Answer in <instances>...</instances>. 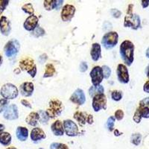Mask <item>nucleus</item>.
I'll return each mask as SVG.
<instances>
[{
  "label": "nucleus",
  "instance_id": "f3484780",
  "mask_svg": "<svg viewBox=\"0 0 149 149\" xmlns=\"http://www.w3.org/2000/svg\"><path fill=\"white\" fill-rule=\"evenodd\" d=\"M34 90V84L31 82H24L22 84L20 85L19 90L23 96L29 97L33 94Z\"/></svg>",
  "mask_w": 149,
  "mask_h": 149
},
{
  "label": "nucleus",
  "instance_id": "bb28decb",
  "mask_svg": "<svg viewBox=\"0 0 149 149\" xmlns=\"http://www.w3.org/2000/svg\"><path fill=\"white\" fill-rule=\"evenodd\" d=\"M44 8L47 10H52L57 8V0H45Z\"/></svg>",
  "mask_w": 149,
  "mask_h": 149
},
{
  "label": "nucleus",
  "instance_id": "6ab92c4d",
  "mask_svg": "<svg viewBox=\"0 0 149 149\" xmlns=\"http://www.w3.org/2000/svg\"><path fill=\"white\" fill-rule=\"evenodd\" d=\"M51 130L53 134L55 136H62L64 134V129H63V122L61 121L57 120L52 125Z\"/></svg>",
  "mask_w": 149,
  "mask_h": 149
},
{
  "label": "nucleus",
  "instance_id": "423d86ee",
  "mask_svg": "<svg viewBox=\"0 0 149 149\" xmlns=\"http://www.w3.org/2000/svg\"><path fill=\"white\" fill-rule=\"evenodd\" d=\"M19 47H20V45L17 40H10L4 47L5 55L7 56L8 58H13L19 52Z\"/></svg>",
  "mask_w": 149,
  "mask_h": 149
},
{
  "label": "nucleus",
  "instance_id": "473e14b6",
  "mask_svg": "<svg viewBox=\"0 0 149 149\" xmlns=\"http://www.w3.org/2000/svg\"><path fill=\"white\" fill-rule=\"evenodd\" d=\"M111 97L113 98V100L116 101V102H119L122 98V92L118 91V90H114V91L112 92Z\"/></svg>",
  "mask_w": 149,
  "mask_h": 149
},
{
  "label": "nucleus",
  "instance_id": "2eb2a0df",
  "mask_svg": "<svg viewBox=\"0 0 149 149\" xmlns=\"http://www.w3.org/2000/svg\"><path fill=\"white\" fill-rule=\"evenodd\" d=\"M38 21H39V19L35 15H31L30 17L26 19L25 22H24V29L26 31H34L37 27Z\"/></svg>",
  "mask_w": 149,
  "mask_h": 149
},
{
  "label": "nucleus",
  "instance_id": "5fc2aeb1",
  "mask_svg": "<svg viewBox=\"0 0 149 149\" xmlns=\"http://www.w3.org/2000/svg\"><path fill=\"white\" fill-rule=\"evenodd\" d=\"M7 149H17V148H14V147H9V148H8Z\"/></svg>",
  "mask_w": 149,
  "mask_h": 149
},
{
  "label": "nucleus",
  "instance_id": "4be33fe9",
  "mask_svg": "<svg viewBox=\"0 0 149 149\" xmlns=\"http://www.w3.org/2000/svg\"><path fill=\"white\" fill-rule=\"evenodd\" d=\"M16 135L19 141H26L29 136V130L26 127H18L16 130Z\"/></svg>",
  "mask_w": 149,
  "mask_h": 149
},
{
  "label": "nucleus",
  "instance_id": "9b49d317",
  "mask_svg": "<svg viewBox=\"0 0 149 149\" xmlns=\"http://www.w3.org/2000/svg\"><path fill=\"white\" fill-rule=\"evenodd\" d=\"M117 77L119 81L122 84H127L130 81V77H129V73L127 68L125 65L120 64L118 65L117 66Z\"/></svg>",
  "mask_w": 149,
  "mask_h": 149
},
{
  "label": "nucleus",
  "instance_id": "412c9836",
  "mask_svg": "<svg viewBox=\"0 0 149 149\" xmlns=\"http://www.w3.org/2000/svg\"><path fill=\"white\" fill-rule=\"evenodd\" d=\"M89 114L84 112H80L77 111L76 113H74V119L81 125L84 126L86 123H87V120H88Z\"/></svg>",
  "mask_w": 149,
  "mask_h": 149
},
{
  "label": "nucleus",
  "instance_id": "4c0bfd02",
  "mask_svg": "<svg viewBox=\"0 0 149 149\" xmlns=\"http://www.w3.org/2000/svg\"><path fill=\"white\" fill-rule=\"evenodd\" d=\"M8 104V102L6 99H4V98L0 99V113L6 109Z\"/></svg>",
  "mask_w": 149,
  "mask_h": 149
},
{
  "label": "nucleus",
  "instance_id": "c756f323",
  "mask_svg": "<svg viewBox=\"0 0 149 149\" xmlns=\"http://www.w3.org/2000/svg\"><path fill=\"white\" fill-rule=\"evenodd\" d=\"M137 109L139 110V113H140L142 118H146V119L149 118V108L148 107H140V106H139Z\"/></svg>",
  "mask_w": 149,
  "mask_h": 149
},
{
  "label": "nucleus",
  "instance_id": "6e6552de",
  "mask_svg": "<svg viewBox=\"0 0 149 149\" xmlns=\"http://www.w3.org/2000/svg\"><path fill=\"white\" fill-rule=\"evenodd\" d=\"M90 74L93 86H99L104 78L103 71H102V67L98 66L93 67V70L90 72Z\"/></svg>",
  "mask_w": 149,
  "mask_h": 149
},
{
  "label": "nucleus",
  "instance_id": "3c124183",
  "mask_svg": "<svg viewBox=\"0 0 149 149\" xmlns=\"http://www.w3.org/2000/svg\"><path fill=\"white\" fill-rule=\"evenodd\" d=\"M146 74H147V77L149 78V64L148 66H147V68H146Z\"/></svg>",
  "mask_w": 149,
  "mask_h": 149
},
{
  "label": "nucleus",
  "instance_id": "7ed1b4c3",
  "mask_svg": "<svg viewBox=\"0 0 149 149\" xmlns=\"http://www.w3.org/2000/svg\"><path fill=\"white\" fill-rule=\"evenodd\" d=\"M0 94L3 97L4 99L10 100V99H14L18 96L19 91L15 85L8 83L2 86L0 90Z\"/></svg>",
  "mask_w": 149,
  "mask_h": 149
},
{
  "label": "nucleus",
  "instance_id": "f257e3e1",
  "mask_svg": "<svg viewBox=\"0 0 149 149\" xmlns=\"http://www.w3.org/2000/svg\"><path fill=\"white\" fill-rule=\"evenodd\" d=\"M120 54L122 59L127 66H130L134 62V45L131 41L125 40L120 46Z\"/></svg>",
  "mask_w": 149,
  "mask_h": 149
},
{
  "label": "nucleus",
  "instance_id": "20e7f679",
  "mask_svg": "<svg viewBox=\"0 0 149 149\" xmlns=\"http://www.w3.org/2000/svg\"><path fill=\"white\" fill-rule=\"evenodd\" d=\"M19 67L23 71H26L31 76L34 78L37 74V66L32 58L26 57L19 61Z\"/></svg>",
  "mask_w": 149,
  "mask_h": 149
},
{
  "label": "nucleus",
  "instance_id": "1a4fd4ad",
  "mask_svg": "<svg viewBox=\"0 0 149 149\" xmlns=\"http://www.w3.org/2000/svg\"><path fill=\"white\" fill-rule=\"evenodd\" d=\"M140 18L137 14H130L125 18L124 26L125 27H130L133 29H138L140 27Z\"/></svg>",
  "mask_w": 149,
  "mask_h": 149
},
{
  "label": "nucleus",
  "instance_id": "864d4df0",
  "mask_svg": "<svg viewBox=\"0 0 149 149\" xmlns=\"http://www.w3.org/2000/svg\"><path fill=\"white\" fill-rule=\"evenodd\" d=\"M2 56H1V54H0V64H1V63H2Z\"/></svg>",
  "mask_w": 149,
  "mask_h": 149
},
{
  "label": "nucleus",
  "instance_id": "6e6d98bb",
  "mask_svg": "<svg viewBox=\"0 0 149 149\" xmlns=\"http://www.w3.org/2000/svg\"><path fill=\"white\" fill-rule=\"evenodd\" d=\"M40 149H43V148H40Z\"/></svg>",
  "mask_w": 149,
  "mask_h": 149
},
{
  "label": "nucleus",
  "instance_id": "49530a36",
  "mask_svg": "<svg viewBox=\"0 0 149 149\" xmlns=\"http://www.w3.org/2000/svg\"><path fill=\"white\" fill-rule=\"evenodd\" d=\"M142 6L143 8H146L149 5V0H144V1H142Z\"/></svg>",
  "mask_w": 149,
  "mask_h": 149
},
{
  "label": "nucleus",
  "instance_id": "c9c22d12",
  "mask_svg": "<svg viewBox=\"0 0 149 149\" xmlns=\"http://www.w3.org/2000/svg\"><path fill=\"white\" fill-rule=\"evenodd\" d=\"M102 71H103V74H104V78L107 79L109 78V77L110 76V74H111V70L110 68L107 66H103L102 67Z\"/></svg>",
  "mask_w": 149,
  "mask_h": 149
},
{
  "label": "nucleus",
  "instance_id": "ddd939ff",
  "mask_svg": "<svg viewBox=\"0 0 149 149\" xmlns=\"http://www.w3.org/2000/svg\"><path fill=\"white\" fill-rule=\"evenodd\" d=\"M4 118L7 120H15L18 119V107L16 104H10L6 107L4 112Z\"/></svg>",
  "mask_w": 149,
  "mask_h": 149
},
{
  "label": "nucleus",
  "instance_id": "7c9ffc66",
  "mask_svg": "<svg viewBox=\"0 0 149 149\" xmlns=\"http://www.w3.org/2000/svg\"><path fill=\"white\" fill-rule=\"evenodd\" d=\"M46 34V31L42 28L40 27V26H37L35 29L33 31V35L36 37H40L43 36L44 34Z\"/></svg>",
  "mask_w": 149,
  "mask_h": 149
},
{
  "label": "nucleus",
  "instance_id": "5701e85b",
  "mask_svg": "<svg viewBox=\"0 0 149 149\" xmlns=\"http://www.w3.org/2000/svg\"><path fill=\"white\" fill-rule=\"evenodd\" d=\"M40 120V116L37 112H31L26 119V122L31 126H36Z\"/></svg>",
  "mask_w": 149,
  "mask_h": 149
},
{
  "label": "nucleus",
  "instance_id": "f704fd0d",
  "mask_svg": "<svg viewBox=\"0 0 149 149\" xmlns=\"http://www.w3.org/2000/svg\"><path fill=\"white\" fill-rule=\"evenodd\" d=\"M114 122H115V118L113 116H110L108 118L107 121V124H106V126H107V129H108L110 131H112L113 130V126H114Z\"/></svg>",
  "mask_w": 149,
  "mask_h": 149
},
{
  "label": "nucleus",
  "instance_id": "79ce46f5",
  "mask_svg": "<svg viewBox=\"0 0 149 149\" xmlns=\"http://www.w3.org/2000/svg\"><path fill=\"white\" fill-rule=\"evenodd\" d=\"M88 69V65L86 62H82L81 64H80V71L81 72H84L87 70Z\"/></svg>",
  "mask_w": 149,
  "mask_h": 149
},
{
  "label": "nucleus",
  "instance_id": "58836bf2",
  "mask_svg": "<svg viewBox=\"0 0 149 149\" xmlns=\"http://www.w3.org/2000/svg\"><path fill=\"white\" fill-rule=\"evenodd\" d=\"M142 119V116H141L140 113H139V111L138 109H136V110L135 113L134 115V121L136 122V123H139Z\"/></svg>",
  "mask_w": 149,
  "mask_h": 149
},
{
  "label": "nucleus",
  "instance_id": "ea45409f",
  "mask_svg": "<svg viewBox=\"0 0 149 149\" xmlns=\"http://www.w3.org/2000/svg\"><path fill=\"white\" fill-rule=\"evenodd\" d=\"M115 118L117 120H122L124 118V112L122 110H118L115 112Z\"/></svg>",
  "mask_w": 149,
  "mask_h": 149
},
{
  "label": "nucleus",
  "instance_id": "e433bc0d",
  "mask_svg": "<svg viewBox=\"0 0 149 149\" xmlns=\"http://www.w3.org/2000/svg\"><path fill=\"white\" fill-rule=\"evenodd\" d=\"M8 0H0V14L5 10V8L8 5Z\"/></svg>",
  "mask_w": 149,
  "mask_h": 149
},
{
  "label": "nucleus",
  "instance_id": "603ef678",
  "mask_svg": "<svg viewBox=\"0 0 149 149\" xmlns=\"http://www.w3.org/2000/svg\"><path fill=\"white\" fill-rule=\"evenodd\" d=\"M146 57H147V58H149V48H148L147 50H146Z\"/></svg>",
  "mask_w": 149,
  "mask_h": 149
},
{
  "label": "nucleus",
  "instance_id": "9d476101",
  "mask_svg": "<svg viewBox=\"0 0 149 149\" xmlns=\"http://www.w3.org/2000/svg\"><path fill=\"white\" fill-rule=\"evenodd\" d=\"M63 129H64V132L66 133V135L69 136H78L79 130L77 125L74 123L73 121L70 119H66L63 122Z\"/></svg>",
  "mask_w": 149,
  "mask_h": 149
},
{
  "label": "nucleus",
  "instance_id": "0eeeda50",
  "mask_svg": "<svg viewBox=\"0 0 149 149\" xmlns=\"http://www.w3.org/2000/svg\"><path fill=\"white\" fill-rule=\"evenodd\" d=\"M93 108L95 112L100 111L102 109H107V98L104 94L96 95L93 98Z\"/></svg>",
  "mask_w": 149,
  "mask_h": 149
},
{
  "label": "nucleus",
  "instance_id": "39448f33",
  "mask_svg": "<svg viewBox=\"0 0 149 149\" xmlns=\"http://www.w3.org/2000/svg\"><path fill=\"white\" fill-rule=\"evenodd\" d=\"M119 35L116 31H110L103 36L102 43L106 49H111L115 47L118 43Z\"/></svg>",
  "mask_w": 149,
  "mask_h": 149
},
{
  "label": "nucleus",
  "instance_id": "f8f14e48",
  "mask_svg": "<svg viewBox=\"0 0 149 149\" xmlns=\"http://www.w3.org/2000/svg\"><path fill=\"white\" fill-rule=\"evenodd\" d=\"M76 10L75 8L72 5H66L63 6L62 11H61V19L64 22L70 21L73 18Z\"/></svg>",
  "mask_w": 149,
  "mask_h": 149
},
{
  "label": "nucleus",
  "instance_id": "a878e982",
  "mask_svg": "<svg viewBox=\"0 0 149 149\" xmlns=\"http://www.w3.org/2000/svg\"><path fill=\"white\" fill-rule=\"evenodd\" d=\"M56 72L55 68L51 63H48L46 66V70H45L44 75L43 78H49V77L53 76Z\"/></svg>",
  "mask_w": 149,
  "mask_h": 149
},
{
  "label": "nucleus",
  "instance_id": "aec40b11",
  "mask_svg": "<svg viewBox=\"0 0 149 149\" xmlns=\"http://www.w3.org/2000/svg\"><path fill=\"white\" fill-rule=\"evenodd\" d=\"M90 54H91L93 61H97L100 59L101 56H102V49H101L100 45L97 42L93 43V46H92Z\"/></svg>",
  "mask_w": 149,
  "mask_h": 149
},
{
  "label": "nucleus",
  "instance_id": "b1692460",
  "mask_svg": "<svg viewBox=\"0 0 149 149\" xmlns=\"http://www.w3.org/2000/svg\"><path fill=\"white\" fill-rule=\"evenodd\" d=\"M11 142V135L8 132L0 133V143L4 146H8Z\"/></svg>",
  "mask_w": 149,
  "mask_h": 149
},
{
  "label": "nucleus",
  "instance_id": "c85d7f7f",
  "mask_svg": "<svg viewBox=\"0 0 149 149\" xmlns=\"http://www.w3.org/2000/svg\"><path fill=\"white\" fill-rule=\"evenodd\" d=\"M141 139H142V136H141V134H134L131 136L130 142H132L134 145H135V146H139L140 144Z\"/></svg>",
  "mask_w": 149,
  "mask_h": 149
},
{
  "label": "nucleus",
  "instance_id": "a18cd8bd",
  "mask_svg": "<svg viewBox=\"0 0 149 149\" xmlns=\"http://www.w3.org/2000/svg\"><path fill=\"white\" fill-rule=\"evenodd\" d=\"M143 90H144L146 93H149V81H148L145 83L144 86H143Z\"/></svg>",
  "mask_w": 149,
  "mask_h": 149
},
{
  "label": "nucleus",
  "instance_id": "c03bdc74",
  "mask_svg": "<svg viewBox=\"0 0 149 149\" xmlns=\"http://www.w3.org/2000/svg\"><path fill=\"white\" fill-rule=\"evenodd\" d=\"M21 103H22V104H23L25 107H29V108H31V105L30 103H29L27 100H26V99H22V100H21Z\"/></svg>",
  "mask_w": 149,
  "mask_h": 149
},
{
  "label": "nucleus",
  "instance_id": "2f4dec72",
  "mask_svg": "<svg viewBox=\"0 0 149 149\" xmlns=\"http://www.w3.org/2000/svg\"><path fill=\"white\" fill-rule=\"evenodd\" d=\"M38 114H39L40 116V121L42 122V123H47L49 119V117L46 114V112L43 111V110H40L38 112Z\"/></svg>",
  "mask_w": 149,
  "mask_h": 149
},
{
  "label": "nucleus",
  "instance_id": "8fccbe9b",
  "mask_svg": "<svg viewBox=\"0 0 149 149\" xmlns=\"http://www.w3.org/2000/svg\"><path fill=\"white\" fill-rule=\"evenodd\" d=\"M4 130H5V125L2 124H0V133L3 132Z\"/></svg>",
  "mask_w": 149,
  "mask_h": 149
},
{
  "label": "nucleus",
  "instance_id": "dca6fc26",
  "mask_svg": "<svg viewBox=\"0 0 149 149\" xmlns=\"http://www.w3.org/2000/svg\"><path fill=\"white\" fill-rule=\"evenodd\" d=\"M0 31L1 33L5 36L9 35L11 31L10 20L5 16H2L0 18Z\"/></svg>",
  "mask_w": 149,
  "mask_h": 149
},
{
  "label": "nucleus",
  "instance_id": "cd10ccee",
  "mask_svg": "<svg viewBox=\"0 0 149 149\" xmlns=\"http://www.w3.org/2000/svg\"><path fill=\"white\" fill-rule=\"evenodd\" d=\"M22 10H23L25 13L30 14V15H33V14H34V7H33L32 4L27 3L26 4V5H24L22 7Z\"/></svg>",
  "mask_w": 149,
  "mask_h": 149
},
{
  "label": "nucleus",
  "instance_id": "de8ad7c7",
  "mask_svg": "<svg viewBox=\"0 0 149 149\" xmlns=\"http://www.w3.org/2000/svg\"><path fill=\"white\" fill-rule=\"evenodd\" d=\"M133 7H134V5H133L132 4L129 5L128 9H127V15H130V14H132Z\"/></svg>",
  "mask_w": 149,
  "mask_h": 149
},
{
  "label": "nucleus",
  "instance_id": "72a5a7b5",
  "mask_svg": "<svg viewBox=\"0 0 149 149\" xmlns=\"http://www.w3.org/2000/svg\"><path fill=\"white\" fill-rule=\"evenodd\" d=\"M50 149H70L66 144L63 143H52L50 146Z\"/></svg>",
  "mask_w": 149,
  "mask_h": 149
},
{
  "label": "nucleus",
  "instance_id": "a211bd4d",
  "mask_svg": "<svg viewBox=\"0 0 149 149\" xmlns=\"http://www.w3.org/2000/svg\"><path fill=\"white\" fill-rule=\"evenodd\" d=\"M46 138L44 131L40 127H34L31 132V139L33 142H38Z\"/></svg>",
  "mask_w": 149,
  "mask_h": 149
},
{
  "label": "nucleus",
  "instance_id": "393cba45",
  "mask_svg": "<svg viewBox=\"0 0 149 149\" xmlns=\"http://www.w3.org/2000/svg\"><path fill=\"white\" fill-rule=\"evenodd\" d=\"M103 93L104 87L102 85H99V86H93L89 90V93H90V95L91 97H94L96 95L103 94Z\"/></svg>",
  "mask_w": 149,
  "mask_h": 149
},
{
  "label": "nucleus",
  "instance_id": "f03ea898",
  "mask_svg": "<svg viewBox=\"0 0 149 149\" xmlns=\"http://www.w3.org/2000/svg\"><path fill=\"white\" fill-rule=\"evenodd\" d=\"M49 107L46 112L48 116L52 119L61 115L64 108L63 103L58 99H52L49 102Z\"/></svg>",
  "mask_w": 149,
  "mask_h": 149
},
{
  "label": "nucleus",
  "instance_id": "4468645a",
  "mask_svg": "<svg viewBox=\"0 0 149 149\" xmlns=\"http://www.w3.org/2000/svg\"><path fill=\"white\" fill-rule=\"evenodd\" d=\"M70 99L72 103L75 104L82 105L85 103L86 97H85L84 93L81 89H77L71 95Z\"/></svg>",
  "mask_w": 149,
  "mask_h": 149
},
{
  "label": "nucleus",
  "instance_id": "09e8293b",
  "mask_svg": "<svg viewBox=\"0 0 149 149\" xmlns=\"http://www.w3.org/2000/svg\"><path fill=\"white\" fill-rule=\"evenodd\" d=\"M114 134H115V136H117L122 135V133H120V132H119V130H117V129H116V130H114Z\"/></svg>",
  "mask_w": 149,
  "mask_h": 149
},
{
  "label": "nucleus",
  "instance_id": "37998d69",
  "mask_svg": "<svg viewBox=\"0 0 149 149\" xmlns=\"http://www.w3.org/2000/svg\"><path fill=\"white\" fill-rule=\"evenodd\" d=\"M149 105V98H144L143 100L139 102V106L140 107H148Z\"/></svg>",
  "mask_w": 149,
  "mask_h": 149
},
{
  "label": "nucleus",
  "instance_id": "a19ab883",
  "mask_svg": "<svg viewBox=\"0 0 149 149\" xmlns=\"http://www.w3.org/2000/svg\"><path fill=\"white\" fill-rule=\"evenodd\" d=\"M111 14L113 15V17H115V18H119L122 15V13H121L120 10H117V9H111Z\"/></svg>",
  "mask_w": 149,
  "mask_h": 149
}]
</instances>
